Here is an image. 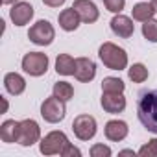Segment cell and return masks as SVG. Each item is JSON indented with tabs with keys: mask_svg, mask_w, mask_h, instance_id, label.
<instances>
[{
	"mask_svg": "<svg viewBox=\"0 0 157 157\" xmlns=\"http://www.w3.org/2000/svg\"><path fill=\"white\" fill-rule=\"evenodd\" d=\"M155 13H157V11H155V8L151 6V2H150V4H148V2H139V4H135L133 10H131L133 21H139V22H146V21L153 19Z\"/></svg>",
	"mask_w": 157,
	"mask_h": 157,
	"instance_id": "ac0fdd59",
	"label": "cell"
},
{
	"mask_svg": "<svg viewBox=\"0 0 157 157\" xmlns=\"http://www.w3.org/2000/svg\"><path fill=\"white\" fill-rule=\"evenodd\" d=\"M128 133H129V128H128V124H126L124 120H109V122L105 124V128H104V135H105V139L111 140V142H120V140H124V139L128 137Z\"/></svg>",
	"mask_w": 157,
	"mask_h": 157,
	"instance_id": "5bb4252c",
	"label": "cell"
},
{
	"mask_svg": "<svg viewBox=\"0 0 157 157\" xmlns=\"http://www.w3.org/2000/svg\"><path fill=\"white\" fill-rule=\"evenodd\" d=\"M142 35H144L146 41L157 43V21L155 19H150L142 24Z\"/></svg>",
	"mask_w": 157,
	"mask_h": 157,
	"instance_id": "603a6c76",
	"label": "cell"
},
{
	"mask_svg": "<svg viewBox=\"0 0 157 157\" xmlns=\"http://www.w3.org/2000/svg\"><path fill=\"white\" fill-rule=\"evenodd\" d=\"M67 2V0H43V4L48 6V8H59Z\"/></svg>",
	"mask_w": 157,
	"mask_h": 157,
	"instance_id": "83f0119b",
	"label": "cell"
},
{
	"mask_svg": "<svg viewBox=\"0 0 157 157\" xmlns=\"http://www.w3.org/2000/svg\"><path fill=\"white\" fill-rule=\"evenodd\" d=\"M57 21H59L61 30H65V32H74V30H78V26H80V22H82L80 15L76 13L74 8H67V10H63V11L59 13Z\"/></svg>",
	"mask_w": 157,
	"mask_h": 157,
	"instance_id": "2e32d148",
	"label": "cell"
},
{
	"mask_svg": "<svg viewBox=\"0 0 157 157\" xmlns=\"http://www.w3.org/2000/svg\"><path fill=\"white\" fill-rule=\"evenodd\" d=\"M102 109L109 115H117L122 113L126 109V98L124 93H102Z\"/></svg>",
	"mask_w": 157,
	"mask_h": 157,
	"instance_id": "7c38bea8",
	"label": "cell"
},
{
	"mask_svg": "<svg viewBox=\"0 0 157 157\" xmlns=\"http://www.w3.org/2000/svg\"><path fill=\"white\" fill-rule=\"evenodd\" d=\"M76 70V59L70 54H59L56 59V72L61 76H74Z\"/></svg>",
	"mask_w": 157,
	"mask_h": 157,
	"instance_id": "e0dca14e",
	"label": "cell"
},
{
	"mask_svg": "<svg viewBox=\"0 0 157 157\" xmlns=\"http://www.w3.org/2000/svg\"><path fill=\"white\" fill-rule=\"evenodd\" d=\"M98 57L109 70H124L128 67V54H126V50L117 46L115 43H104L98 48Z\"/></svg>",
	"mask_w": 157,
	"mask_h": 157,
	"instance_id": "7a4b0ae2",
	"label": "cell"
},
{
	"mask_svg": "<svg viewBox=\"0 0 157 157\" xmlns=\"http://www.w3.org/2000/svg\"><path fill=\"white\" fill-rule=\"evenodd\" d=\"M61 155H63V157H74V155H76V157H82V150H80V148H76L74 144L68 142V144L65 146V150L61 151Z\"/></svg>",
	"mask_w": 157,
	"mask_h": 157,
	"instance_id": "4316f807",
	"label": "cell"
},
{
	"mask_svg": "<svg viewBox=\"0 0 157 157\" xmlns=\"http://www.w3.org/2000/svg\"><path fill=\"white\" fill-rule=\"evenodd\" d=\"M52 93H54V96H57L59 100L68 102V100L74 96V87H72L68 82H57V83H54Z\"/></svg>",
	"mask_w": 157,
	"mask_h": 157,
	"instance_id": "7402d4cb",
	"label": "cell"
},
{
	"mask_svg": "<svg viewBox=\"0 0 157 157\" xmlns=\"http://www.w3.org/2000/svg\"><path fill=\"white\" fill-rule=\"evenodd\" d=\"M72 131L80 140H91L94 139L98 126H96V118L91 115H78L72 122Z\"/></svg>",
	"mask_w": 157,
	"mask_h": 157,
	"instance_id": "52a82bcc",
	"label": "cell"
},
{
	"mask_svg": "<svg viewBox=\"0 0 157 157\" xmlns=\"http://www.w3.org/2000/svg\"><path fill=\"white\" fill-rule=\"evenodd\" d=\"M0 2H2V4H6V6H10V4L13 6V4H17V2H19V0H0Z\"/></svg>",
	"mask_w": 157,
	"mask_h": 157,
	"instance_id": "f1b7e54d",
	"label": "cell"
},
{
	"mask_svg": "<svg viewBox=\"0 0 157 157\" xmlns=\"http://www.w3.org/2000/svg\"><path fill=\"white\" fill-rule=\"evenodd\" d=\"M67 115V105L63 100H59L57 96H50L41 104V117L48 122V124H57L65 118Z\"/></svg>",
	"mask_w": 157,
	"mask_h": 157,
	"instance_id": "3957f363",
	"label": "cell"
},
{
	"mask_svg": "<svg viewBox=\"0 0 157 157\" xmlns=\"http://www.w3.org/2000/svg\"><path fill=\"white\" fill-rule=\"evenodd\" d=\"M104 6H105V10L107 11H111V13H120L122 10H124V6H126V0H104Z\"/></svg>",
	"mask_w": 157,
	"mask_h": 157,
	"instance_id": "484cf974",
	"label": "cell"
},
{
	"mask_svg": "<svg viewBox=\"0 0 157 157\" xmlns=\"http://www.w3.org/2000/svg\"><path fill=\"white\" fill-rule=\"evenodd\" d=\"M28 39L33 43V44H37V46H48V44H52V41L56 39V30H54V26L48 22V21H37L32 28H30V32H28Z\"/></svg>",
	"mask_w": 157,
	"mask_h": 157,
	"instance_id": "5b68a950",
	"label": "cell"
},
{
	"mask_svg": "<svg viewBox=\"0 0 157 157\" xmlns=\"http://www.w3.org/2000/svg\"><path fill=\"white\" fill-rule=\"evenodd\" d=\"M151 6L155 8V11H157V0H151Z\"/></svg>",
	"mask_w": 157,
	"mask_h": 157,
	"instance_id": "4dcf8cb0",
	"label": "cell"
},
{
	"mask_svg": "<svg viewBox=\"0 0 157 157\" xmlns=\"http://www.w3.org/2000/svg\"><path fill=\"white\" fill-rule=\"evenodd\" d=\"M96 76V63L89 57H78L76 59V70H74V78L82 83H89L94 80Z\"/></svg>",
	"mask_w": 157,
	"mask_h": 157,
	"instance_id": "8fae6325",
	"label": "cell"
},
{
	"mask_svg": "<svg viewBox=\"0 0 157 157\" xmlns=\"http://www.w3.org/2000/svg\"><path fill=\"white\" fill-rule=\"evenodd\" d=\"M120 153H124V155H128V153H129V155H133V153H135V151H133V150H122V151H120Z\"/></svg>",
	"mask_w": 157,
	"mask_h": 157,
	"instance_id": "f546056e",
	"label": "cell"
},
{
	"mask_svg": "<svg viewBox=\"0 0 157 157\" xmlns=\"http://www.w3.org/2000/svg\"><path fill=\"white\" fill-rule=\"evenodd\" d=\"M33 6L30 2H17L10 10V19L15 26H26L33 19Z\"/></svg>",
	"mask_w": 157,
	"mask_h": 157,
	"instance_id": "30bf717a",
	"label": "cell"
},
{
	"mask_svg": "<svg viewBox=\"0 0 157 157\" xmlns=\"http://www.w3.org/2000/svg\"><path fill=\"white\" fill-rule=\"evenodd\" d=\"M19 126L21 122L17 120H6L2 126H0V139H2V142H17L19 139Z\"/></svg>",
	"mask_w": 157,
	"mask_h": 157,
	"instance_id": "d6986e66",
	"label": "cell"
},
{
	"mask_svg": "<svg viewBox=\"0 0 157 157\" xmlns=\"http://www.w3.org/2000/svg\"><path fill=\"white\" fill-rule=\"evenodd\" d=\"M48 56L43 52H28L22 57V70L33 78H39L43 74H46L48 70Z\"/></svg>",
	"mask_w": 157,
	"mask_h": 157,
	"instance_id": "8992f818",
	"label": "cell"
},
{
	"mask_svg": "<svg viewBox=\"0 0 157 157\" xmlns=\"http://www.w3.org/2000/svg\"><path fill=\"white\" fill-rule=\"evenodd\" d=\"M137 117L140 124L150 131L157 135V89L153 91H142L137 100Z\"/></svg>",
	"mask_w": 157,
	"mask_h": 157,
	"instance_id": "6da1fadb",
	"label": "cell"
},
{
	"mask_svg": "<svg viewBox=\"0 0 157 157\" xmlns=\"http://www.w3.org/2000/svg\"><path fill=\"white\" fill-rule=\"evenodd\" d=\"M72 8L76 10V13L82 19V22H85V24L96 22L98 17H100V11H98V8L93 0H74Z\"/></svg>",
	"mask_w": 157,
	"mask_h": 157,
	"instance_id": "9c48e42d",
	"label": "cell"
},
{
	"mask_svg": "<svg viewBox=\"0 0 157 157\" xmlns=\"http://www.w3.org/2000/svg\"><path fill=\"white\" fill-rule=\"evenodd\" d=\"M39 140H41V128H39V124L33 118L21 120L17 144H21V146H33Z\"/></svg>",
	"mask_w": 157,
	"mask_h": 157,
	"instance_id": "ba28073f",
	"label": "cell"
},
{
	"mask_svg": "<svg viewBox=\"0 0 157 157\" xmlns=\"http://www.w3.org/2000/svg\"><path fill=\"white\" fill-rule=\"evenodd\" d=\"M109 26H111V32H113L115 35L122 37V39H128V37H131V35L135 33V24H133V21H131L129 17H126V15H120V13H117V15L111 19Z\"/></svg>",
	"mask_w": 157,
	"mask_h": 157,
	"instance_id": "4fadbf2b",
	"label": "cell"
},
{
	"mask_svg": "<svg viewBox=\"0 0 157 157\" xmlns=\"http://www.w3.org/2000/svg\"><path fill=\"white\" fill-rule=\"evenodd\" d=\"M124 89H126V83L120 78L107 76L102 80V93H124Z\"/></svg>",
	"mask_w": 157,
	"mask_h": 157,
	"instance_id": "44dd1931",
	"label": "cell"
},
{
	"mask_svg": "<svg viewBox=\"0 0 157 157\" xmlns=\"http://www.w3.org/2000/svg\"><path fill=\"white\" fill-rule=\"evenodd\" d=\"M128 76H129V80H131L133 83H144V82L148 80L150 72H148V68H146L142 63H135V65L129 67Z\"/></svg>",
	"mask_w": 157,
	"mask_h": 157,
	"instance_id": "ffe728a7",
	"label": "cell"
},
{
	"mask_svg": "<svg viewBox=\"0 0 157 157\" xmlns=\"http://www.w3.org/2000/svg\"><path fill=\"white\" fill-rule=\"evenodd\" d=\"M4 87H6V91H8L10 94L19 96V94H22L24 89H26V80H24L19 72H8V74L4 76Z\"/></svg>",
	"mask_w": 157,
	"mask_h": 157,
	"instance_id": "9a60e30c",
	"label": "cell"
},
{
	"mask_svg": "<svg viewBox=\"0 0 157 157\" xmlns=\"http://www.w3.org/2000/svg\"><path fill=\"white\" fill-rule=\"evenodd\" d=\"M68 144V137L63 131H50L39 140V151L43 155H61L65 146Z\"/></svg>",
	"mask_w": 157,
	"mask_h": 157,
	"instance_id": "277c9868",
	"label": "cell"
},
{
	"mask_svg": "<svg viewBox=\"0 0 157 157\" xmlns=\"http://www.w3.org/2000/svg\"><path fill=\"white\" fill-rule=\"evenodd\" d=\"M137 153L139 155H144V157H157V139L148 140V144H144Z\"/></svg>",
	"mask_w": 157,
	"mask_h": 157,
	"instance_id": "d4e9b609",
	"label": "cell"
},
{
	"mask_svg": "<svg viewBox=\"0 0 157 157\" xmlns=\"http://www.w3.org/2000/svg\"><path fill=\"white\" fill-rule=\"evenodd\" d=\"M91 157H111V148L105 146V144H93L91 150H89Z\"/></svg>",
	"mask_w": 157,
	"mask_h": 157,
	"instance_id": "cb8c5ba5",
	"label": "cell"
}]
</instances>
